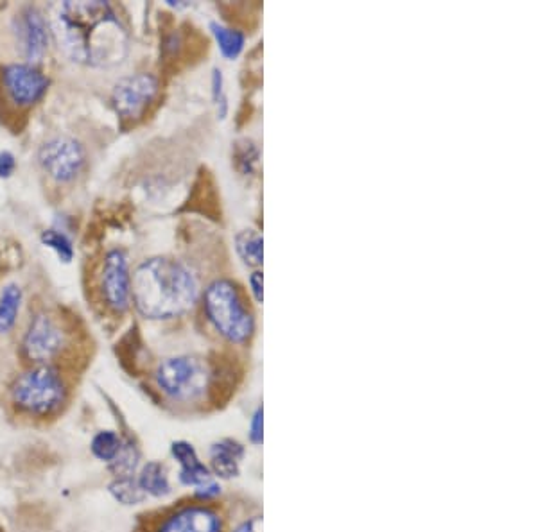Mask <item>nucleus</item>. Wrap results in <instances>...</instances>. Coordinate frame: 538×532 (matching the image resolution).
I'll return each instance as SVG.
<instances>
[{
    "instance_id": "1",
    "label": "nucleus",
    "mask_w": 538,
    "mask_h": 532,
    "mask_svg": "<svg viewBox=\"0 0 538 532\" xmlns=\"http://www.w3.org/2000/svg\"><path fill=\"white\" fill-rule=\"evenodd\" d=\"M56 36L74 61L110 69L128 56L130 36L108 2H65L56 15Z\"/></svg>"
},
{
    "instance_id": "2",
    "label": "nucleus",
    "mask_w": 538,
    "mask_h": 532,
    "mask_svg": "<svg viewBox=\"0 0 538 532\" xmlns=\"http://www.w3.org/2000/svg\"><path fill=\"white\" fill-rule=\"evenodd\" d=\"M198 278L191 267L169 257L144 260L131 280V298L144 318L171 319L196 305Z\"/></svg>"
},
{
    "instance_id": "3",
    "label": "nucleus",
    "mask_w": 538,
    "mask_h": 532,
    "mask_svg": "<svg viewBox=\"0 0 538 532\" xmlns=\"http://www.w3.org/2000/svg\"><path fill=\"white\" fill-rule=\"evenodd\" d=\"M203 310L209 319L210 327L214 328L226 343L244 346L252 341L257 330L255 316L244 303L243 294L232 280L219 278L205 289Z\"/></svg>"
},
{
    "instance_id": "4",
    "label": "nucleus",
    "mask_w": 538,
    "mask_h": 532,
    "mask_svg": "<svg viewBox=\"0 0 538 532\" xmlns=\"http://www.w3.org/2000/svg\"><path fill=\"white\" fill-rule=\"evenodd\" d=\"M214 373L207 359L200 355L167 357L155 369L158 391L173 404L194 405L210 393Z\"/></svg>"
},
{
    "instance_id": "5",
    "label": "nucleus",
    "mask_w": 538,
    "mask_h": 532,
    "mask_svg": "<svg viewBox=\"0 0 538 532\" xmlns=\"http://www.w3.org/2000/svg\"><path fill=\"white\" fill-rule=\"evenodd\" d=\"M11 400L22 414L49 418L67 400V386L60 371L51 364H38L20 375L11 389Z\"/></svg>"
},
{
    "instance_id": "6",
    "label": "nucleus",
    "mask_w": 538,
    "mask_h": 532,
    "mask_svg": "<svg viewBox=\"0 0 538 532\" xmlns=\"http://www.w3.org/2000/svg\"><path fill=\"white\" fill-rule=\"evenodd\" d=\"M228 515L221 504H201L191 497L149 516L144 532H226Z\"/></svg>"
},
{
    "instance_id": "7",
    "label": "nucleus",
    "mask_w": 538,
    "mask_h": 532,
    "mask_svg": "<svg viewBox=\"0 0 538 532\" xmlns=\"http://www.w3.org/2000/svg\"><path fill=\"white\" fill-rule=\"evenodd\" d=\"M38 162L53 180H74L85 164V151L76 140L58 137L45 142L38 151Z\"/></svg>"
},
{
    "instance_id": "8",
    "label": "nucleus",
    "mask_w": 538,
    "mask_h": 532,
    "mask_svg": "<svg viewBox=\"0 0 538 532\" xmlns=\"http://www.w3.org/2000/svg\"><path fill=\"white\" fill-rule=\"evenodd\" d=\"M65 343L61 328L47 314H38L27 328L22 343V352L27 361L38 364H49L60 355Z\"/></svg>"
},
{
    "instance_id": "9",
    "label": "nucleus",
    "mask_w": 538,
    "mask_h": 532,
    "mask_svg": "<svg viewBox=\"0 0 538 532\" xmlns=\"http://www.w3.org/2000/svg\"><path fill=\"white\" fill-rule=\"evenodd\" d=\"M158 92V79L148 72L124 78L115 85L112 104L122 117H137Z\"/></svg>"
},
{
    "instance_id": "10",
    "label": "nucleus",
    "mask_w": 538,
    "mask_h": 532,
    "mask_svg": "<svg viewBox=\"0 0 538 532\" xmlns=\"http://www.w3.org/2000/svg\"><path fill=\"white\" fill-rule=\"evenodd\" d=\"M103 292L106 303L115 312H124L130 307L131 276L128 258L121 249H113L105 258L103 269Z\"/></svg>"
},
{
    "instance_id": "11",
    "label": "nucleus",
    "mask_w": 538,
    "mask_h": 532,
    "mask_svg": "<svg viewBox=\"0 0 538 532\" xmlns=\"http://www.w3.org/2000/svg\"><path fill=\"white\" fill-rule=\"evenodd\" d=\"M4 86L13 103L29 106L40 101L47 90V79L31 63H17L4 69Z\"/></svg>"
},
{
    "instance_id": "12",
    "label": "nucleus",
    "mask_w": 538,
    "mask_h": 532,
    "mask_svg": "<svg viewBox=\"0 0 538 532\" xmlns=\"http://www.w3.org/2000/svg\"><path fill=\"white\" fill-rule=\"evenodd\" d=\"M248 447L235 438L216 439L209 447L210 472L217 481L232 482L243 475Z\"/></svg>"
},
{
    "instance_id": "13",
    "label": "nucleus",
    "mask_w": 538,
    "mask_h": 532,
    "mask_svg": "<svg viewBox=\"0 0 538 532\" xmlns=\"http://www.w3.org/2000/svg\"><path fill=\"white\" fill-rule=\"evenodd\" d=\"M169 454H171L174 464L178 466L176 479L183 488L196 490L201 484L214 479L209 464L201 459L200 452L196 450L191 441L176 439L169 447Z\"/></svg>"
},
{
    "instance_id": "14",
    "label": "nucleus",
    "mask_w": 538,
    "mask_h": 532,
    "mask_svg": "<svg viewBox=\"0 0 538 532\" xmlns=\"http://www.w3.org/2000/svg\"><path fill=\"white\" fill-rule=\"evenodd\" d=\"M15 35L27 61L35 63L44 56L49 45V33L42 13L35 8L20 11L15 18Z\"/></svg>"
},
{
    "instance_id": "15",
    "label": "nucleus",
    "mask_w": 538,
    "mask_h": 532,
    "mask_svg": "<svg viewBox=\"0 0 538 532\" xmlns=\"http://www.w3.org/2000/svg\"><path fill=\"white\" fill-rule=\"evenodd\" d=\"M137 482L140 490L148 498H157L164 500L174 493L173 481H171V472L164 461H146L137 472Z\"/></svg>"
},
{
    "instance_id": "16",
    "label": "nucleus",
    "mask_w": 538,
    "mask_h": 532,
    "mask_svg": "<svg viewBox=\"0 0 538 532\" xmlns=\"http://www.w3.org/2000/svg\"><path fill=\"white\" fill-rule=\"evenodd\" d=\"M262 246H264V241H262L261 233L257 232V230H252V228L250 230H241L235 235L237 255L248 267L259 269L262 266V258H264Z\"/></svg>"
},
{
    "instance_id": "17",
    "label": "nucleus",
    "mask_w": 538,
    "mask_h": 532,
    "mask_svg": "<svg viewBox=\"0 0 538 532\" xmlns=\"http://www.w3.org/2000/svg\"><path fill=\"white\" fill-rule=\"evenodd\" d=\"M108 464H110L113 477L137 475L140 466H142V454H140V448L137 447V443L131 438H124L119 454L115 455L112 463Z\"/></svg>"
},
{
    "instance_id": "18",
    "label": "nucleus",
    "mask_w": 538,
    "mask_h": 532,
    "mask_svg": "<svg viewBox=\"0 0 538 532\" xmlns=\"http://www.w3.org/2000/svg\"><path fill=\"white\" fill-rule=\"evenodd\" d=\"M210 31L216 38L217 47H219V51L225 56L226 60L239 58V54L243 52L244 43H246L244 33L237 31V29H230V27L223 26V24H217V22L210 24Z\"/></svg>"
},
{
    "instance_id": "19",
    "label": "nucleus",
    "mask_w": 538,
    "mask_h": 532,
    "mask_svg": "<svg viewBox=\"0 0 538 532\" xmlns=\"http://www.w3.org/2000/svg\"><path fill=\"white\" fill-rule=\"evenodd\" d=\"M108 490L112 493V497L122 504V506H139L144 504L148 497L144 495V491L140 490L137 475L131 477H115Z\"/></svg>"
},
{
    "instance_id": "20",
    "label": "nucleus",
    "mask_w": 538,
    "mask_h": 532,
    "mask_svg": "<svg viewBox=\"0 0 538 532\" xmlns=\"http://www.w3.org/2000/svg\"><path fill=\"white\" fill-rule=\"evenodd\" d=\"M20 301H22V291L17 285H8L0 294V334H6L15 325Z\"/></svg>"
},
{
    "instance_id": "21",
    "label": "nucleus",
    "mask_w": 538,
    "mask_h": 532,
    "mask_svg": "<svg viewBox=\"0 0 538 532\" xmlns=\"http://www.w3.org/2000/svg\"><path fill=\"white\" fill-rule=\"evenodd\" d=\"M121 434L113 432V430H103V432H97L90 448H92V454L96 455L99 461H105V463H112L115 459V455L119 454V450L122 447Z\"/></svg>"
},
{
    "instance_id": "22",
    "label": "nucleus",
    "mask_w": 538,
    "mask_h": 532,
    "mask_svg": "<svg viewBox=\"0 0 538 532\" xmlns=\"http://www.w3.org/2000/svg\"><path fill=\"white\" fill-rule=\"evenodd\" d=\"M226 532H264V515L259 507L246 509L235 520L228 518Z\"/></svg>"
},
{
    "instance_id": "23",
    "label": "nucleus",
    "mask_w": 538,
    "mask_h": 532,
    "mask_svg": "<svg viewBox=\"0 0 538 532\" xmlns=\"http://www.w3.org/2000/svg\"><path fill=\"white\" fill-rule=\"evenodd\" d=\"M237 155H235V160H237V167L239 171L243 174H253L255 167L259 164V147L253 144L252 140H243L237 144Z\"/></svg>"
},
{
    "instance_id": "24",
    "label": "nucleus",
    "mask_w": 538,
    "mask_h": 532,
    "mask_svg": "<svg viewBox=\"0 0 538 532\" xmlns=\"http://www.w3.org/2000/svg\"><path fill=\"white\" fill-rule=\"evenodd\" d=\"M223 495H225V486L214 477L209 482L198 486L196 490H192L191 498L201 504H219Z\"/></svg>"
},
{
    "instance_id": "25",
    "label": "nucleus",
    "mask_w": 538,
    "mask_h": 532,
    "mask_svg": "<svg viewBox=\"0 0 538 532\" xmlns=\"http://www.w3.org/2000/svg\"><path fill=\"white\" fill-rule=\"evenodd\" d=\"M246 439H248L250 447L262 448L264 445V407L262 405H257L250 414Z\"/></svg>"
},
{
    "instance_id": "26",
    "label": "nucleus",
    "mask_w": 538,
    "mask_h": 532,
    "mask_svg": "<svg viewBox=\"0 0 538 532\" xmlns=\"http://www.w3.org/2000/svg\"><path fill=\"white\" fill-rule=\"evenodd\" d=\"M42 241H44L45 246L53 248L60 255L61 260H65V262H69L72 255H74L72 242L63 233L58 232V230H47V232H44Z\"/></svg>"
},
{
    "instance_id": "27",
    "label": "nucleus",
    "mask_w": 538,
    "mask_h": 532,
    "mask_svg": "<svg viewBox=\"0 0 538 532\" xmlns=\"http://www.w3.org/2000/svg\"><path fill=\"white\" fill-rule=\"evenodd\" d=\"M225 79H223V72L221 70H214L212 74V95H214V104L217 106V115L219 119H225L226 113H228V101H226L225 95Z\"/></svg>"
},
{
    "instance_id": "28",
    "label": "nucleus",
    "mask_w": 538,
    "mask_h": 532,
    "mask_svg": "<svg viewBox=\"0 0 538 532\" xmlns=\"http://www.w3.org/2000/svg\"><path fill=\"white\" fill-rule=\"evenodd\" d=\"M262 285H264V276H262L261 269H253V273L250 275V291H252L253 300L259 305L264 300Z\"/></svg>"
},
{
    "instance_id": "29",
    "label": "nucleus",
    "mask_w": 538,
    "mask_h": 532,
    "mask_svg": "<svg viewBox=\"0 0 538 532\" xmlns=\"http://www.w3.org/2000/svg\"><path fill=\"white\" fill-rule=\"evenodd\" d=\"M15 171V158L9 153H0V178H8Z\"/></svg>"
}]
</instances>
